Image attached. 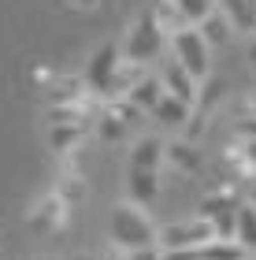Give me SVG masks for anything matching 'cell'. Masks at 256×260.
Masks as SVG:
<instances>
[{
	"label": "cell",
	"mask_w": 256,
	"mask_h": 260,
	"mask_svg": "<svg viewBox=\"0 0 256 260\" xmlns=\"http://www.w3.org/2000/svg\"><path fill=\"white\" fill-rule=\"evenodd\" d=\"M197 30L204 34V41H208V45H223V41L230 38V30H234V26L227 22V15H223V11H215V15L208 19L204 26H197Z\"/></svg>",
	"instance_id": "15"
},
{
	"label": "cell",
	"mask_w": 256,
	"mask_h": 260,
	"mask_svg": "<svg viewBox=\"0 0 256 260\" xmlns=\"http://www.w3.org/2000/svg\"><path fill=\"white\" fill-rule=\"evenodd\" d=\"M160 260H201V249H164Z\"/></svg>",
	"instance_id": "17"
},
{
	"label": "cell",
	"mask_w": 256,
	"mask_h": 260,
	"mask_svg": "<svg viewBox=\"0 0 256 260\" xmlns=\"http://www.w3.org/2000/svg\"><path fill=\"white\" fill-rule=\"evenodd\" d=\"M160 82H164V93H171V97H178V101H186V104L197 101V78H193L182 63L171 60V63L164 67V75H160Z\"/></svg>",
	"instance_id": "5"
},
{
	"label": "cell",
	"mask_w": 256,
	"mask_h": 260,
	"mask_svg": "<svg viewBox=\"0 0 256 260\" xmlns=\"http://www.w3.org/2000/svg\"><path fill=\"white\" fill-rule=\"evenodd\" d=\"M126 193H130L134 205H149L156 193H160V182H156V171H137V168H126Z\"/></svg>",
	"instance_id": "7"
},
{
	"label": "cell",
	"mask_w": 256,
	"mask_h": 260,
	"mask_svg": "<svg viewBox=\"0 0 256 260\" xmlns=\"http://www.w3.org/2000/svg\"><path fill=\"white\" fill-rule=\"evenodd\" d=\"M171 49H174V63H182L197 82L208 78V71H212V45L204 41V34L197 26H182L171 38Z\"/></svg>",
	"instance_id": "2"
},
{
	"label": "cell",
	"mask_w": 256,
	"mask_h": 260,
	"mask_svg": "<svg viewBox=\"0 0 256 260\" xmlns=\"http://www.w3.org/2000/svg\"><path fill=\"white\" fill-rule=\"evenodd\" d=\"M108 234H112V242L119 245V249L126 253H137V249H153L156 245V227L145 219V212H137L134 205H119L112 212V219H108Z\"/></svg>",
	"instance_id": "1"
},
{
	"label": "cell",
	"mask_w": 256,
	"mask_h": 260,
	"mask_svg": "<svg viewBox=\"0 0 256 260\" xmlns=\"http://www.w3.org/2000/svg\"><path fill=\"white\" fill-rule=\"evenodd\" d=\"M160 245L164 249H204L208 242H215V231H212V223L197 216L193 223H178V227H167L164 234H160Z\"/></svg>",
	"instance_id": "4"
},
{
	"label": "cell",
	"mask_w": 256,
	"mask_h": 260,
	"mask_svg": "<svg viewBox=\"0 0 256 260\" xmlns=\"http://www.w3.org/2000/svg\"><path fill=\"white\" fill-rule=\"evenodd\" d=\"M245 160L256 168V138H249V145H245Z\"/></svg>",
	"instance_id": "19"
},
{
	"label": "cell",
	"mask_w": 256,
	"mask_h": 260,
	"mask_svg": "<svg viewBox=\"0 0 256 260\" xmlns=\"http://www.w3.org/2000/svg\"><path fill=\"white\" fill-rule=\"evenodd\" d=\"M160 97H164V82H160V78H141L130 89V104H134V108H145V112H153L160 104Z\"/></svg>",
	"instance_id": "12"
},
{
	"label": "cell",
	"mask_w": 256,
	"mask_h": 260,
	"mask_svg": "<svg viewBox=\"0 0 256 260\" xmlns=\"http://www.w3.org/2000/svg\"><path fill=\"white\" fill-rule=\"evenodd\" d=\"M249 63H252V71H256V38L249 41Z\"/></svg>",
	"instance_id": "20"
},
{
	"label": "cell",
	"mask_w": 256,
	"mask_h": 260,
	"mask_svg": "<svg viewBox=\"0 0 256 260\" xmlns=\"http://www.w3.org/2000/svg\"><path fill=\"white\" fill-rule=\"evenodd\" d=\"M234 208H238V205H234V201H230L227 193H212V197H204V201H201V208H197V216L212 223V219L227 216V212H234Z\"/></svg>",
	"instance_id": "14"
},
{
	"label": "cell",
	"mask_w": 256,
	"mask_h": 260,
	"mask_svg": "<svg viewBox=\"0 0 256 260\" xmlns=\"http://www.w3.org/2000/svg\"><path fill=\"white\" fill-rule=\"evenodd\" d=\"M234 242H238L245 253H256V205H252V201L238 205V231H234Z\"/></svg>",
	"instance_id": "9"
},
{
	"label": "cell",
	"mask_w": 256,
	"mask_h": 260,
	"mask_svg": "<svg viewBox=\"0 0 256 260\" xmlns=\"http://www.w3.org/2000/svg\"><path fill=\"white\" fill-rule=\"evenodd\" d=\"M174 4H178L186 26H204V22L215 15V4H212V0H174Z\"/></svg>",
	"instance_id": "13"
},
{
	"label": "cell",
	"mask_w": 256,
	"mask_h": 260,
	"mask_svg": "<svg viewBox=\"0 0 256 260\" xmlns=\"http://www.w3.org/2000/svg\"><path fill=\"white\" fill-rule=\"evenodd\" d=\"M160 49H164V34H160V26L145 15V19H137V26L130 30V38L123 45V56L130 63H145V60H156Z\"/></svg>",
	"instance_id": "3"
},
{
	"label": "cell",
	"mask_w": 256,
	"mask_h": 260,
	"mask_svg": "<svg viewBox=\"0 0 256 260\" xmlns=\"http://www.w3.org/2000/svg\"><path fill=\"white\" fill-rule=\"evenodd\" d=\"M219 11L227 15V22L238 34L256 30V0H219Z\"/></svg>",
	"instance_id": "8"
},
{
	"label": "cell",
	"mask_w": 256,
	"mask_h": 260,
	"mask_svg": "<svg viewBox=\"0 0 256 260\" xmlns=\"http://www.w3.org/2000/svg\"><path fill=\"white\" fill-rule=\"evenodd\" d=\"M160 160H164V145L156 138H141L130 152V168H137V171H156Z\"/></svg>",
	"instance_id": "11"
},
{
	"label": "cell",
	"mask_w": 256,
	"mask_h": 260,
	"mask_svg": "<svg viewBox=\"0 0 256 260\" xmlns=\"http://www.w3.org/2000/svg\"><path fill=\"white\" fill-rule=\"evenodd\" d=\"M167 156H171L174 164H182V168H197V164H201V156H193V149H190V145H171V149H167Z\"/></svg>",
	"instance_id": "16"
},
{
	"label": "cell",
	"mask_w": 256,
	"mask_h": 260,
	"mask_svg": "<svg viewBox=\"0 0 256 260\" xmlns=\"http://www.w3.org/2000/svg\"><path fill=\"white\" fill-rule=\"evenodd\" d=\"M249 201H252V205H256V190H252V197H249Z\"/></svg>",
	"instance_id": "21"
},
{
	"label": "cell",
	"mask_w": 256,
	"mask_h": 260,
	"mask_svg": "<svg viewBox=\"0 0 256 260\" xmlns=\"http://www.w3.org/2000/svg\"><path fill=\"white\" fill-rule=\"evenodd\" d=\"M100 138H112V141L123 138V123H119V119H104V123H100Z\"/></svg>",
	"instance_id": "18"
},
{
	"label": "cell",
	"mask_w": 256,
	"mask_h": 260,
	"mask_svg": "<svg viewBox=\"0 0 256 260\" xmlns=\"http://www.w3.org/2000/svg\"><path fill=\"white\" fill-rule=\"evenodd\" d=\"M190 108H193V104H186L178 97H171V93H164L160 104L153 108V115H156V123H164V126H182L186 119H190Z\"/></svg>",
	"instance_id": "10"
},
{
	"label": "cell",
	"mask_w": 256,
	"mask_h": 260,
	"mask_svg": "<svg viewBox=\"0 0 256 260\" xmlns=\"http://www.w3.org/2000/svg\"><path fill=\"white\" fill-rule=\"evenodd\" d=\"M115 71H119V49H112V45L97 49V56H93V63H89V82H93V89H112Z\"/></svg>",
	"instance_id": "6"
},
{
	"label": "cell",
	"mask_w": 256,
	"mask_h": 260,
	"mask_svg": "<svg viewBox=\"0 0 256 260\" xmlns=\"http://www.w3.org/2000/svg\"><path fill=\"white\" fill-rule=\"evenodd\" d=\"M78 260H89V256H78Z\"/></svg>",
	"instance_id": "22"
}]
</instances>
